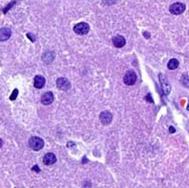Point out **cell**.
Returning <instances> with one entry per match:
<instances>
[{
  "mask_svg": "<svg viewBox=\"0 0 189 188\" xmlns=\"http://www.w3.org/2000/svg\"><path fill=\"white\" fill-rule=\"evenodd\" d=\"M28 145L34 151H39L44 146V141L39 137H31L28 141Z\"/></svg>",
  "mask_w": 189,
  "mask_h": 188,
  "instance_id": "6da1fadb",
  "label": "cell"
},
{
  "mask_svg": "<svg viewBox=\"0 0 189 188\" xmlns=\"http://www.w3.org/2000/svg\"><path fill=\"white\" fill-rule=\"evenodd\" d=\"M74 31L79 35H85L90 31V26L88 23L86 22L77 23V25L74 26Z\"/></svg>",
  "mask_w": 189,
  "mask_h": 188,
  "instance_id": "7a4b0ae2",
  "label": "cell"
},
{
  "mask_svg": "<svg viewBox=\"0 0 189 188\" xmlns=\"http://www.w3.org/2000/svg\"><path fill=\"white\" fill-rule=\"evenodd\" d=\"M136 82H137V74L134 72H132V70H130V72H128L124 76V83L127 86H133V84H136Z\"/></svg>",
  "mask_w": 189,
  "mask_h": 188,
  "instance_id": "3957f363",
  "label": "cell"
},
{
  "mask_svg": "<svg viewBox=\"0 0 189 188\" xmlns=\"http://www.w3.org/2000/svg\"><path fill=\"white\" fill-rule=\"evenodd\" d=\"M184 10H185V5L183 3H180V2H176V3L172 4L170 6V12L172 14H175V15L183 13Z\"/></svg>",
  "mask_w": 189,
  "mask_h": 188,
  "instance_id": "277c9868",
  "label": "cell"
},
{
  "mask_svg": "<svg viewBox=\"0 0 189 188\" xmlns=\"http://www.w3.org/2000/svg\"><path fill=\"white\" fill-rule=\"evenodd\" d=\"M56 87L61 91H68L70 88V83L65 77H60L56 81Z\"/></svg>",
  "mask_w": 189,
  "mask_h": 188,
  "instance_id": "5b68a950",
  "label": "cell"
},
{
  "mask_svg": "<svg viewBox=\"0 0 189 188\" xmlns=\"http://www.w3.org/2000/svg\"><path fill=\"white\" fill-rule=\"evenodd\" d=\"M112 119H113V116L109 111H104V112L101 113L100 121H101L102 124H104V125H109V124H111Z\"/></svg>",
  "mask_w": 189,
  "mask_h": 188,
  "instance_id": "8992f818",
  "label": "cell"
},
{
  "mask_svg": "<svg viewBox=\"0 0 189 188\" xmlns=\"http://www.w3.org/2000/svg\"><path fill=\"white\" fill-rule=\"evenodd\" d=\"M53 94L51 92H46L41 96V103L43 105H50L53 102Z\"/></svg>",
  "mask_w": 189,
  "mask_h": 188,
  "instance_id": "52a82bcc",
  "label": "cell"
},
{
  "mask_svg": "<svg viewBox=\"0 0 189 188\" xmlns=\"http://www.w3.org/2000/svg\"><path fill=\"white\" fill-rule=\"evenodd\" d=\"M113 44L116 46V48H123V46L126 44V40L125 38L121 35H116V36L113 37Z\"/></svg>",
  "mask_w": 189,
  "mask_h": 188,
  "instance_id": "ba28073f",
  "label": "cell"
},
{
  "mask_svg": "<svg viewBox=\"0 0 189 188\" xmlns=\"http://www.w3.org/2000/svg\"><path fill=\"white\" fill-rule=\"evenodd\" d=\"M56 162V157L53 153H47L43 157V163L45 165H53Z\"/></svg>",
  "mask_w": 189,
  "mask_h": 188,
  "instance_id": "9c48e42d",
  "label": "cell"
},
{
  "mask_svg": "<svg viewBox=\"0 0 189 188\" xmlns=\"http://www.w3.org/2000/svg\"><path fill=\"white\" fill-rule=\"evenodd\" d=\"M34 87L36 89H42L43 86L45 84V79L41 76H36L34 77Z\"/></svg>",
  "mask_w": 189,
  "mask_h": 188,
  "instance_id": "30bf717a",
  "label": "cell"
},
{
  "mask_svg": "<svg viewBox=\"0 0 189 188\" xmlns=\"http://www.w3.org/2000/svg\"><path fill=\"white\" fill-rule=\"evenodd\" d=\"M0 39L1 41H4V40H7V39L10 37L11 35V30L9 28H1L0 30Z\"/></svg>",
  "mask_w": 189,
  "mask_h": 188,
  "instance_id": "8fae6325",
  "label": "cell"
},
{
  "mask_svg": "<svg viewBox=\"0 0 189 188\" xmlns=\"http://www.w3.org/2000/svg\"><path fill=\"white\" fill-rule=\"evenodd\" d=\"M167 67H168L169 70H176L177 67H179V62L176 60V58H172V60H169Z\"/></svg>",
  "mask_w": 189,
  "mask_h": 188,
  "instance_id": "7c38bea8",
  "label": "cell"
},
{
  "mask_svg": "<svg viewBox=\"0 0 189 188\" xmlns=\"http://www.w3.org/2000/svg\"><path fill=\"white\" fill-rule=\"evenodd\" d=\"M17 95H18V91H17V90H14L13 94L11 95V97H10V100H11V101L15 100V99H16V96H17Z\"/></svg>",
  "mask_w": 189,
  "mask_h": 188,
  "instance_id": "4fadbf2b",
  "label": "cell"
},
{
  "mask_svg": "<svg viewBox=\"0 0 189 188\" xmlns=\"http://www.w3.org/2000/svg\"><path fill=\"white\" fill-rule=\"evenodd\" d=\"M27 37H30V38H31V41H34V40H35V39H34V37L32 36V35L30 34V33H28V34H27Z\"/></svg>",
  "mask_w": 189,
  "mask_h": 188,
  "instance_id": "5bb4252c",
  "label": "cell"
},
{
  "mask_svg": "<svg viewBox=\"0 0 189 188\" xmlns=\"http://www.w3.org/2000/svg\"><path fill=\"white\" fill-rule=\"evenodd\" d=\"M175 132V128L174 127H170V133H174Z\"/></svg>",
  "mask_w": 189,
  "mask_h": 188,
  "instance_id": "9a60e30c",
  "label": "cell"
},
{
  "mask_svg": "<svg viewBox=\"0 0 189 188\" xmlns=\"http://www.w3.org/2000/svg\"><path fill=\"white\" fill-rule=\"evenodd\" d=\"M32 169H33V170H34V171H39V168H38V167H37V166H34V167H33V168H32Z\"/></svg>",
  "mask_w": 189,
  "mask_h": 188,
  "instance_id": "2e32d148",
  "label": "cell"
},
{
  "mask_svg": "<svg viewBox=\"0 0 189 188\" xmlns=\"http://www.w3.org/2000/svg\"><path fill=\"white\" fill-rule=\"evenodd\" d=\"M188 131H189V124H188Z\"/></svg>",
  "mask_w": 189,
  "mask_h": 188,
  "instance_id": "e0dca14e",
  "label": "cell"
}]
</instances>
